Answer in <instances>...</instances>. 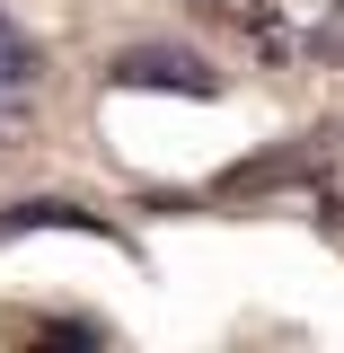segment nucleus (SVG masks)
<instances>
[{
  "label": "nucleus",
  "instance_id": "f257e3e1",
  "mask_svg": "<svg viewBox=\"0 0 344 353\" xmlns=\"http://www.w3.org/2000/svg\"><path fill=\"white\" fill-rule=\"evenodd\" d=\"M106 88H159V97H221V71L212 53H194V44H168V36H141L124 53H106Z\"/></svg>",
  "mask_w": 344,
  "mask_h": 353
},
{
  "label": "nucleus",
  "instance_id": "f03ea898",
  "mask_svg": "<svg viewBox=\"0 0 344 353\" xmlns=\"http://www.w3.org/2000/svg\"><path fill=\"white\" fill-rule=\"evenodd\" d=\"M36 230H80V239L124 248V230L106 212H88L80 194H18V203H0V239H36Z\"/></svg>",
  "mask_w": 344,
  "mask_h": 353
},
{
  "label": "nucleus",
  "instance_id": "7ed1b4c3",
  "mask_svg": "<svg viewBox=\"0 0 344 353\" xmlns=\"http://www.w3.org/2000/svg\"><path fill=\"white\" fill-rule=\"evenodd\" d=\"M327 159H318V141H292V150H256V159H239V168L221 176L212 194H265V185H318Z\"/></svg>",
  "mask_w": 344,
  "mask_h": 353
},
{
  "label": "nucleus",
  "instance_id": "20e7f679",
  "mask_svg": "<svg viewBox=\"0 0 344 353\" xmlns=\"http://www.w3.org/2000/svg\"><path fill=\"white\" fill-rule=\"evenodd\" d=\"M18 353H106V327L97 318H27Z\"/></svg>",
  "mask_w": 344,
  "mask_h": 353
},
{
  "label": "nucleus",
  "instance_id": "39448f33",
  "mask_svg": "<svg viewBox=\"0 0 344 353\" xmlns=\"http://www.w3.org/2000/svg\"><path fill=\"white\" fill-rule=\"evenodd\" d=\"M36 80H44V44L18 18H0V97H27Z\"/></svg>",
  "mask_w": 344,
  "mask_h": 353
},
{
  "label": "nucleus",
  "instance_id": "423d86ee",
  "mask_svg": "<svg viewBox=\"0 0 344 353\" xmlns=\"http://www.w3.org/2000/svg\"><path fill=\"white\" fill-rule=\"evenodd\" d=\"M27 124V97H0V150H9V132Z\"/></svg>",
  "mask_w": 344,
  "mask_h": 353
},
{
  "label": "nucleus",
  "instance_id": "0eeeda50",
  "mask_svg": "<svg viewBox=\"0 0 344 353\" xmlns=\"http://www.w3.org/2000/svg\"><path fill=\"white\" fill-rule=\"evenodd\" d=\"M336 18H344V0H336Z\"/></svg>",
  "mask_w": 344,
  "mask_h": 353
}]
</instances>
